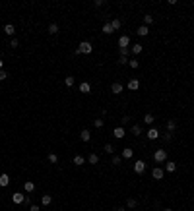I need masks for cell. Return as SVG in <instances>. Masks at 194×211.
<instances>
[{
	"label": "cell",
	"instance_id": "60d3db41",
	"mask_svg": "<svg viewBox=\"0 0 194 211\" xmlns=\"http://www.w3.org/2000/svg\"><path fill=\"white\" fill-rule=\"evenodd\" d=\"M120 56H126V58H128V48H120Z\"/></svg>",
	"mask_w": 194,
	"mask_h": 211
},
{
	"label": "cell",
	"instance_id": "4316f807",
	"mask_svg": "<svg viewBox=\"0 0 194 211\" xmlns=\"http://www.w3.org/2000/svg\"><path fill=\"white\" fill-rule=\"evenodd\" d=\"M49 33H51V35H56V33H58V25L51 24V25H49Z\"/></svg>",
	"mask_w": 194,
	"mask_h": 211
},
{
	"label": "cell",
	"instance_id": "ab89813d",
	"mask_svg": "<svg viewBox=\"0 0 194 211\" xmlns=\"http://www.w3.org/2000/svg\"><path fill=\"white\" fill-rule=\"evenodd\" d=\"M6 78H8V72H4V70H0V81H4Z\"/></svg>",
	"mask_w": 194,
	"mask_h": 211
},
{
	"label": "cell",
	"instance_id": "7bdbcfd3",
	"mask_svg": "<svg viewBox=\"0 0 194 211\" xmlns=\"http://www.w3.org/2000/svg\"><path fill=\"white\" fill-rule=\"evenodd\" d=\"M101 6H105V2L103 0H95V8H101Z\"/></svg>",
	"mask_w": 194,
	"mask_h": 211
},
{
	"label": "cell",
	"instance_id": "ffe728a7",
	"mask_svg": "<svg viewBox=\"0 0 194 211\" xmlns=\"http://www.w3.org/2000/svg\"><path fill=\"white\" fill-rule=\"evenodd\" d=\"M23 188H25V192H33V190H35V182H31V180H27V182L23 184Z\"/></svg>",
	"mask_w": 194,
	"mask_h": 211
},
{
	"label": "cell",
	"instance_id": "836d02e7",
	"mask_svg": "<svg viewBox=\"0 0 194 211\" xmlns=\"http://www.w3.org/2000/svg\"><path fill=\"white\" fill-rule=\"evenodd\" d=\"M111 25H113V29H115V31L122 27V25H120V19H113V21H111Z\"/></svg>",
	"mask_w": 194,
	"mask_h": 211
},
{
	"label": "cell",
	"instance_id": "f6af8a7d",
	"mask_svg": "<svg viewBox=\"0 0 194 211\" xmlns=\"http://www.w3.org/2000/svg\"><path fill=\"white\" fill-rule=\"evenodd\" d=\"M0 70H4V60L0 58Z\"/></svg>",
	"mask_w": 194,
	"mask_h": 211
},
{
	"label": "cell",
	"instance_id": "f1b7e54d",
	"mask_svg": "<svg viewBox=\"0 0 194 211\" xmlns=\"http://www.w3.org/2000/svg\"><path fill=\"white\" fill-rule=\"evenodd\" d=\"M144 24H146V25L153 24V16L152 14H146V16H144Z\"/></svg>",
	"mask_w": 194,
	"mask_h": 211
},
{
	"label": "cell",
	"instance_id": "1f68e13d",
	"mask_svg": "<svg viewBox=\"0 0 194 211\" xmlns=\"http://www.w3.org/2000/svg\"><path fill=\"white\" fill-rule=\"evenodd\" d=\"M103 124H105L103 118H95V120H93V126H95V128H103Z\"/></svg>",
	"mask_w": 194,
	"mask_h": 211
},
{
	"label": "cell",
	"instance_id": "7402d4cb",
	"mask_svg": "<svg viewBox=\"0 0 194 211\" xmlns=\"http://www.w3.org/2000/svg\"><path fill=\"white\" fill-rule=\"evenodd\" d=\"M126 205H128V209H134V207L138 205V202H136L134 197H128V200H126Z\"/></svg>",
	"mask_w": 194,
	"mask_h": 211
},
{
	"label": "cell",
	"instance_id": "9c48e42d",
	"mask_svg": "<svg viewBox=\"0 0 194 211\" xmlns=\"http://www.w3.org/2000/svg\"><path fill=\"white\" fill-rule=\"evenodd\" d=\"M113 134H115V138H116V140H122L126 132H124V128H122V126H119V128H115V132H113Z\"/></svg>",
	"mask_w": 194,
	"mask_h": 211
},
{
	"label": "cell",
	"instance_id": "e0dca14e",
	"mask_svg": "<svg viewBox=\"0 0 194 211\" xmlns=\"http://www.w3.org/2000/svg\"><path fill=\"white\" fill-rule=\"evenodd\" d=\"M89 138H91V132H89V130H82L80 140H82V141H89Z\"/></svg>",
	"mask_w": 194,
	"mask_h": 211
},
{
	"label": "cell",
	"instance_id": "3957f363",
	"mask_svg": "<svg viewBox=\"0 0 194 211\" xmlns=\"http://www.w3.org/2000/svg\"><path fill=\"white\" fill-rule=\"evenodd\" d=\"M134 173L136 174H144L146 173V163H144V161H136L134 163Z\"/></svg>",
	"mask_w": 194,
	"mask_h": 211
},
{
	"label": "cell",
	"instance_id": "e575fe53",
	"mask_svg": "<svg viewBox=\"0 0 194 211\" xmlns=\"http://www.w3.org/2000/svg\"><path fill=\"white\" fill-rule=\"evenodd\" d=\"M128 66H130V68H134V70H136V68H138V66H140V62L136 60V58H132V60H128Z\"/></svg>",
	"mask_w": 194,
	"mask_h": 211
},
{
	"label": "cell",
	"instance_id": "ac0fdd59",
	"mask_svg": "<svg viewBox=\"0 0 194 211\" xmlns=\"http://www.w3.org/2000/svg\"><path fill=\"white\" fill-rule=\"evenodd\" d=\"M88 163H89V165H97V163H99V155H97V153H91V155L88 157Z\"/></svg>",
	"mask_w": 194,
	"mask_h": 211
},
{
	"label": "cell",
	"instance_id": "b9f144b4",
	"mask_svg": "<svg viewBox=\"0 0 194 211\" xmlns=\"http://www.w3.org/2000/svg\"><path fill=\"white\" fill-rule=\"evenodd\" d=\"M119 64H128V58H126V56H120V58H119Z\"/></svg>",
	"mask_w": 194,
	"mask_h": 211
},
{
	"label": "cell",
	"instance_id": "484cf974",
	"mask_svg": "<svg viewBox=\"0 0 194 211\" xmlns=\"http://www.w3.org/2000/svg\"><path fill=\"white\" fill-rule=\"evenodd\" d=\"M130 132H132V134H134V136H140V134H142V128H140L138 124H134V126L130 128Z\"/></svg>",
	"mask_w": 194,
	"mask_h": 211
},
{
	"label": "cell",
	"instance_id": "74e56055",
	"mask_svg": "<svg viewBox=\"0 0 194 211\" xmlns=\"http://www.w3.org/2000/svg\"><path fill=\"white\" fill-rule=\"evenodd\" d=\"M128 120H130V116H122V118H120V126L124 128L126 124H128Z\"/></svg>",
	"mask_w": 194,
	"mask_h": 211
},
{
	"label": "cell",
	"instance_id": "7dc6e473",
	"mask_svg": "<svg viewBox=\"0 0 194 211\" xmlns=\"http://www.w3.org/2000/svg\"><path fill=\"white\" fill-rule=\"evenodd\" d=\"M163 211H173V209H163Z\"/></svg>",
	"mask_w": 194,
	"mask_h": 211
},
{
	"label": "cell",
	"instance_id": "52a82bcc",
	"mask_svg": "<svg viewBox=\"0 0 194 211\" xmlns=\"http://www.w3.org/2000/svg\"><path fill=\"white\" fill-rule=\"evenodd\" d=\"M146 136H148V140H157V138H159V130H157V128H149Z\"/></svg>",
	"mask_w": 194,
	"mask_h": 211
},
{
	"label": "cell",
	"instance_id": "277c9868",
	"mask_svg": "<svg viewBox=\"0 0 194 211\" xmlns=\"http://www.w3.org/2000/svg\"><path fill=\"white\" fill-rule=\"evenodd\" d=\"M163 174H165V170H163L161 167H155V169L152 170V176H153L155 180H161V178H163Z\"/></svg>",
	"mask_w": 194,
	"mask_h": 211
},
{
	"label": "cell",
	"instance_id": "5bb4252c",
	"mask_svg": "<svg viewBox=\"0 0 194 211\" xmlns=\"http://www.w3.org/2000/svg\"><path fill=\"white\" fill-rule=\"evenodd\" d=\"M80 91H82V93H89V91H91V85H89L88 81H82V83H80Z\"/></svg>",
	"mask_w": 194,
	"mask_h": 211
},
{
	"label": "cell",
	"instance_id": "8992f818",
	"mask_svg": "<svg viewBox=\"0 0 194 211\" xmlns=\"http://www.w3.org/2000/svg\"><path fill=\"white\" fill-rule=\"evenodd\" d=\"M122 89H124V85H122V83H119V81H115V83L111 85V91H113V93H115V95L122 93Z\"/></svg>",
	"mask_w": 194,
	"mask_h": 211
},
{
	"label": "cell",
	"instance_id": "bcb514c9",
	"mask_svg": "<svg viewBox=\"0 0 194 211\" xmlns=\"http://www.w3.org/2000/svg\"><path fill=\"white\" fill-rule=\"evenodd\" d=\"M115 211H126L124 207H115Z\"/></svg>",
	"mask_w": 194,
	"mask_h": 211
},
{
	"label": "cell",
	"instance_id": "cb8c5ba5",
	"mask_svg": "<svg viewBox=\"0 0 194 211\" xmlns=\"http://www.w3.org/2000/svg\"><path fill=\"white\" fill-rule=\"evenodd\" d=\"M175 128H177L175 120H167V132H175Z\"/></svg>",
	"mask_w": 194,
	"mask_h": 211
},
{
	"label": "cell",
	"instance_id": "f35d334b",
	"mask_svg": "<svg viewBox=\"0 0 194 211\" xmlns=\"http://www.w3.org/2000/svg\"><path fill=\"white\" fill-rule=\"evenodd\" d=\"M120 161H122V157H119V155H113V165H120Z\"/></svg>",
	"mask_w": 194,
	"mask_h": 211
},
{
	"label": "cell",
	"instance_id": "7c38bea8",
	"mask_svg": "<svg viewBox=\"0 0 194 211\" xmlns=\"http://www.w3.org/2000/svg\"><path fill=\"white\" fill-rule=\"evenodd\" d=\"M128 89H130V91L140 89V81H138V80H130V81H128Z\"/></svg>",
	"mask_w": 194,
	"mask_h": 211
},
{
	"label": "cell",
	"instance_id": "8fae6325",
	"mask_svg": "<svg viewBox=\"0 0 194 211\" xmlns=\"http://www.w3.org/2000/svg\"><path fill=\"white\" fill-rule=\"evenodd\" d=\"M8 184H10V176H8V174H0V186H2V188H6V186H8Z\"/></svg>",
	"mask_w": 194,
	"mask_h": 211
},
{
	"label": "cell",
	"instance_id": "ee69618b",
	"mask_svg": "<svg viewBox=\"0 0 194 211\" xmlns=\"http://www.w3.org/2000/svg\"><path fill=\"white\" fill-rule=\"evenodd\" d=\"M29 211H39V205H29Z\"/></svg>",
	"mask_w": 194,
	"mask_h": 211
},
{
	"label": "cell",
	"instance_id": "7a4b0ae2",
	"mask_svg": "<svg viewBox=\"0 0 194 211\" xmlns=\"http://www.w3.org/2000/svg\"><path fill=\"white\" fill-rule=\"evenodd\" d=\"M153 159H155V163H165L167 161V151L165 149H157L155 153H153Z\"/></svg>",
	"mask_w": 194,
	"mask_h": 211
},
{
	"label": "cell",
	"instance_id": "f546056e",
	"mask_svg": "<svg viewBox=\"0 0 194 211\" xmlns=\"http://www.w3.org/2000/svg\"><path fill=\"white\" fill-rule=\"evenodd\" d=\"M132 52H134V54H140V52H142V45H140V43L132 45Z\"/></svg>",
	"mask_w": 194,
	"mask_h": 211
},
{
	"label": "cell",
	"instance_id": "4fadbf2b",
	"mask_svg": "<svg viewBox=\"0 0 194 211\" xmlns=\"http://www.w3.org/2000/svg\"><path fill=\"white\" fill-rule=\"evenodd\" d=\"M4 33H6V35H10V37H12V35H14V33H16V27H14V25H12V24H6V25H4Z\"/></svg>",
	"mask_w": 194,
	"mask_h": 211
},
{
	"label": "cell",
	"instance_id": "603a6c76",
	"mask_svg": "<svg viewBox=\"0 0 194 211\" xmlns=\"http://www.w3.org/2000/svg\"><path fill=\"white\" fill-rule=\"evenodd\" d=\"M51 202H52V197L49 196V194H45V196L41 197V203H43V205H51Z\"/></svg>",
	"mask_w": 194,
	"mask_h": 211
},
{
	"label": "cell",
	"instance_id": "d4e9b609",
	"mask_svg": "<svg viewBox=\"0 0 194 211\" xmlns=\"http://www.w3.org/2000/svg\"><path fill=\"white\" fill-rule=\"evenodd\" d=\"M83 163H86V159H83L82 155H76V157H74V165H78V167H82Z\"/></svg>",
	"mask_w": 194,
	"mask_h": 211
},
{
	"label": "cell",
	"instance_id": "83f0119b",
	"mask_svg": "<svg viewBox=\"0 0 194 211\" xmlns=\"http://www.w3.org/2000/svg\"><path fill=\"white\" fill-rule=\"evenodd\" d=\"M47 159L51 161V163H58V155H56V153H49V155H47Z\"/></svg>",
	"mask_w": 194,
	"mask_h": 211
},
{
	"label": "cell",
	"instance_id": "2e32d148",
	"mask_svg": "<svg viewBox=\"0 0 194 211\" xmlns=\"http://www.w3.org/2000/svg\"><path fill=\"white\" fill-rule=\"evenodd\" d=\"M148 33H149V27H148V25H140V27H138V35H140V37H146Z\"/></svg>",
	"mask_w": 194,
	"mask_h": 211
},
{
	"label": "cell",
	"instance_id": "9a60e30c",
	"mask_svg": "<svg viewBox=\"0 0 194 211\" xmlns=\"http://www.w3.org/2000/svg\"><path fill=\"white\" fill-rule=\"evenodd\" d=\"M132 155H134V151L130 149V147H124V149H122V159H132Z\"/></svg>",
	"mask_w": 194,
	"mask_h": 211
},
{
	"label": "cell",
	"instance_id": "30bf717a",
	"mask_svg": "<svg viewBox=\"0 0 194 211\" xmlns=\"http://www.w3.org/2000/svg\"><path fill=\"white\" fill-rule=\"evenodd\" d=\"M165 170H167V173H175V170H177L175 161H167V163H165Z\"/></svg>",
	"mask_w": 194,
	"mask_h": 211
},
{
	"label": "cell",
	"instance_id": "d6986e66",
	"mask_svg": "<svg viewBox=\"0 0 194 211\" xmlns=\"http://www.w3.org/2000/svg\"><path fill=\"white\" fill-rule=\"evenodd\" d=\"M144 122H146V124H149V126H152L153 122H155V116H153L152 113H148V114H146V116H144Z\"/></svg>",
	"mask_w": 194,
	"mask_h": 211
},
{
	"label": "cell",
	"instance_id": "8d00e7d4",
	"mask_svg": "<svg viewBox=\"0 0 194 211\" xmlns=\"http://www.w3.org/2000/svg\"><path fill=\"white\" fill-rule=\"evenodd\" d=\"M10 47H12V48H18V47H19V41H18V39H10Z\"/></svg>",
	"mask_w": 194,
	"mask_h": 211
},
{
	"label": "cell",
	"instance_id": "d590c367",
	"mask_svg": "<svg viewBox=\"0 0 194 211\" xmlns=\"http://www.w3.org/2000/svg\"><path fill=\"white\" fill-rule=\"evenodd\" d=\"M171 140H173V132H167V134H163V141H167V143H169Z\"/></svg>",
	"mask_w": 194,
	"mask_h": 211
},
{
	"label": "cell",
	"instance_id": "44dd1931",
	"mask_svg": "<svg viewBox=\"0 0 194 211\" xmlns=\"http://www.w3.org/2000/svg\"><path fill=\"white\" fill-rule=\"evenodd\" d=\"M113 31H115V29H113L111 21H109V24H105V25H103V33H105V35H111Z\"/></svg>",
	"mask_w": 194,
	"mask_h": 211
},
{
	"label": "cell",
	"instance_id": "6da1fadb",
	"mask_svg": "<svg viewBox=\"0 0 194 211\" xmlns=\"http://www.w3.org/2000/svg\"><path fill=\"white\" fill-rule=\"evenodd\" d=\"M93 51V45L89 41H82L80 43V47H78V51H76V54H89V52Z\"/></svg>",
	"mask_w": 194,
	"mask_h": 211
},
{
	"label": "cell",
	"instance_id": "d6a6232c",
	"mask_svg": "<svg viewBox=\"0 0 194 211\" xmlns=\"http://www.w3.org/2000/svg\"><path fill=\"white\" fill-rule=\"evenodd\" d=\"M103 149H105V153H109V155H113V153H115V147H113L111 143H107V145L103 147Z\"/></svg>",
	"mask_w": 194,
	"mask_h": 211
},
{
	"label": "cell",
	"instance_id": "5b68a950",
	"mask_svg": "<svg viewBox=\"0 0 194 211\" xmlns=\"http://www.w3.org/2000/svg\"><path fill=\"white\" fill-rule=\"evenodd\" d=\"M12 202L22 205V203L25 202V196H23V194H19V192H16V194H12Z\"/></svg>",
	"mask_w": 194,
	"mask_h": 211
},
{
	"label": "cell",
	"instance_id": "ba28073f",
	"mask_svg": "<svg viewBox=\"0 0 194 211\" xmlns=\"http://www.w3.org/2000/svg\"><path fill=\"white\" fill-rule=\"evenodd\" d=\"M128 43H130L128 35H122V37L119 39V47H120V48H128Z\"/></svg>",
	"mask_w": 194,
	"mask_h": 211
},
{
	"label": "cell",
	"instance_id": "4dcf8cb0",
	"mask_svg": "<svg viewBox=\"0 0 194 211\" xmlns=\"http://www.w3.org/2000/svg\"><path fill=\"white\" fill-rule=\"evenodd\" d=\"M64 83H66V87H72V85H74V78H72V76H66Z\"/></svg>",
	"mask_w": 194,
	"mask_h": 211
}]
</instances>
